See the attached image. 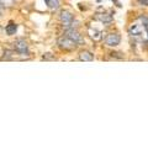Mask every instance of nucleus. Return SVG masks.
Listing matches in <instances>:
<instances>
[{
  "label": "nucleus",
  "instance_id": "nucleus-8",
  "mask_svg": "<svg viewBox=\"0 0 148 148\" xmlns=\"http://www.w3.org/2000/svg\"><path fill=\"white\" fill-rule=\"evenodd\" d=\"M96 20H99L103 24H110L112 21V16L110 14H96Z\"/></svg>",
  "mask_w": 148,
  "mask_h": 148
},
{
  "label": "nucleus",
  "instance_id": "nucleus-4",
  "mask_svg": "<svg viewBox=\"0 0 148 148\" xmlns=\"http://www.w3.org/2000/svg\"><path fill=\"white\" fill-rule=\"evenodd\" d=\"M58 45L59 47L62 49H67V51H71V49H74L77 47V43L74 42L73 40H71L68 36H63L61 38L58 40Z\"/></svg>",
  "mask_w": 148,
  "mask_h": 148
},
{
  "label": "nucleus",
  "instance_id": "nucleus-9",
  "mask_svg": "<svg viewBox=\"0 0 148 148\" xmlns=\"http://www.w3.org/2000/svg\"><path fill=\"white\" fill-rule=\"evenodd\" d=\"M79 59L83 62H90L94 59V56H92V53H90L89 51H83L79 54Z\"/></svg>",
  "mask_w": 148,
  "mask_h": 148
},
{
  "label": "nucleus",
  "instance_id": "nucleus-3",
  "mask_svg": "<svg viewBox=\"0 0 148 148\" xmlns=\"http://www.w3.org/2000/svg\"><path fill=\"white\" fill-rule=\"evenodd\" d=\"M61 21L63 26L66 27V29H71V27H74V17L71 12H69L68 10H63L61 12Z\"/></svg>",
  "mask_w": 148,
  "mask_h": 148
},
{
  "label": "nucleus",
  "instance_id": "nucleus-5",
  "mask_svg": "<svg viewBox=\"0 0 148 148\" xmlns=\"http://www.w3.org/2000/svg\"><path fill=\"white\" fill-rule=\"evenodd\" d=\"M66 36H68L71 40H73L74 42H75L77 45H80L84 42V40H83L82 35L78 32L74 27H71V29H67V32H66Z\"/></svg>",
  "mask_w": 148,
  "mask_h": 148
},
{
  "label": "nucleus",
  "instance_id": "nucleus-6",
  "mask_svg": "<svg viewBox=\"0 0 148 148\" xmlns=\"http://www.w3.org/2000/svg\"><path fill=\"white\" fill-rule=\"evenodd\" d=\"M120 41H121V36L119 34H110L105 38V43L108 46H111V47H115V46L120 45Z\"/></svg>",
  "mask_w": 148,
  "mask_h": 148
},
{
  "label": "nucleus",
  "instance_id": "nucleus-14",
  "mask_svg": "<svg viewBox=\"0 0 148 148\" xmlns=\"http://www.w3.org/2000/svg\"><path fill=\"white\" fill-rule=\"evenodd\" d=\"M1 12H3V5L0 4V15H1Z\"/></svg>",
  "mask_w": 148,
  "mask_h": 148
},
{
  "label": "nucleus",
  "instance_id": "nucleus-2",
  "mask_svg": "<svg viewBox=\"0 0 148 148\" xmlns=\"http://www.w3.org/2000/svg\"><path fill=\"white\" fill-rule=\"evenodd\" d=\"M14 48H15V51L18 54L29 56V46H27L25 40H22V38L16 40L15 42H14Z\"/></svg>",
  "mask_w": 148,
  "mask_h": 148
},
{
  "label": "nucleus",
  "instance_id": "nucleus-1",
  "mask_svg": "<svg viewBox=\"0 0 148 148\" xmlns=\"http://www.w3.org/2000/svg\"><path fill=\"white\" fill-rule=\"evenodd\" d=\"M142 20V24H133L131 27H130V35H131L133 38L136 40H140V41H148V21L146 18H141Z\"/></svg>",
  "mask_w": 148,
  "mask_h": 148
},
{
  "label": "nucleus",
  "instance_id": "nucleus-13",
  "mask_svg": "<svg viewBox=\"0 0 148 148\" xmlns=\"http://www.w3.org/2000/svg\"><path fill=\"white\" fill-rule=\"evenodd\" d=\"M141 4H143V5H148V0H138Z\"/></svg>",
  "mask_w": 148,
  "mask_h": 148
},
{
  "label": "nucleus",
  "instance_id": "nucleus-7",
  "mask_svg": "<svg viewBox=\"0 0 148 148\" xmlns=\"http://www.w3.org/2000/svg\"><path fill=\"white\" fill-rule=\"evenodd\" d=\"M88 34H89V36L94 41H100L101 38H103V34H101V31L96 30V29H91V27H89V30H88Z\"/></svg>",
  "mask_w": 148,
  "mask_h": 148
},
{
  "label": "nucleus",
  "instance_id": "nucleus-12",
  "mask_svg": "<svg viewBox=\"0 0 148 148\" xmlns=\"http://www.w3.org/2000/svg\"><path fill=\"white\" fill-rule=\"evenodd\" d=\"M15 0H0V4L3 5V8H8V6H12Z\"/></svg>",
  "mask_w": 148,
  "mask_h": 148
},
{
  "label": "nucleus",
  "instance_id": "nucleus-11",
  "mask_svg": "<svg viewBox=\"0 0 148 148\" xmlns=\"http://www.w3.org/2000/svg\"><path fill=\"white\" fill-rule=\"evenodd\" d=\"M49 9H57L59 6V0H45Z\"/></svg>",
  "mask_w": 148,
  "mask_h": 148
},
{
  "label": "nucleus",
  "instance_id": "nucleus-10",
  "mask_svg": "<svg viewBox=\"0 0 148 148\" xmlns=\"http://www.w3.org/2000/svg\"><path fill=\"white\" fill-rule=\"evenodd\" d=\"M16 30H17V25H16V24H14V22H10V24L6 26V29H5L6 34H8L9 36H11V35L15 34Z\"/></svg>",
  "mask_w": 148,
  "mask_h": 148
}]
</instances>
